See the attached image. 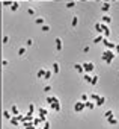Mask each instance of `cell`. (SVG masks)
Masks as SVG:
<instances>
[{
	"label": "cell",
	"instance_id": "obj_1",
	"mask_svg": "<svg viewBox=\"0 0 119 129\" xmlns=\"http://www.w3.org/2000/svg\"><path fill=\"white\" fill-rule=\"evenodd\" d=\"M94 69V66H92V64H84V70H88V72H90Z\"/></svg>",
	"mask_w": 119,
	"mask_h": 129
},
{
	"label": "cell",
	"instance_id": "obj_2",
	"mask_svg": "<svg viewBox=\"0 0 119 129\" xmlns=\"http://www.w3.org/2000/svg\"><path fill=\"white\" fill-rule=\"evenodd\" d=\"M83 109V103H77L76 105V111H82Z\"/></svg>",
	"mask_w": 119,
	"mask_h": 129
},
{
	"label": "cell",
	"instance_id": "obj_3",
	"mask_svg": "<svg viewBox=\"0 0 119 129\" xmlns=\"http://www.w3.org/2000/svg\"><path fill=\"white\" fill-rule=\"evenodd\" d=\"M12 114L18 115V108H17V106H12Z\"/></svg>",
	"mask_w": 119,
	"mask_h": 129
},
{
	"label": "cell",
	"instance_id": "obj_4",
	"mask_svg": "<svg viewBox=\"0 0 119 129\" xmlns=\"http://www.w3.org/2000/svg\"><path fill=\"white\" fill-rule=\"evenodd\" d=\"M11 123H12L14 126H17V124H18V118H11Z\"/></svg>",
	"mask_w": 119,
	"mask_h": 129
},
{
	"label": "cell",
	"instance_id": "obj_5",
	"mask_svg": "<svg viewBox=\"0 0 119 129\" xmlns=\"http://www.w3.org/2000/svg\"><path fill=\"white\" fill-rule=\"evenodd\" d=\"M17 8H18V3H14V5H12V9H14V11H15V9H17Z\"/></svg>",
	"mask_w": 119,
	"mask_h": 129
},
{
	"label": "cell",
	"instance_id": "obj_6",
	"mask_svg": "<svg viewBox=\"0 0 119 129\" xmlns=\"http://www.w3.org/2000/svg\"><path fill=\"white\" fill-rule=\"evenodd\" d=\"M3 115H5L6 118H9V112H8V111H5V112H3Z\"/></svg>",
	"mask_w": 119,
	"mask_h": 129
},
{
	"label": "cell",
	"instance_id": "obj_7",
	"mask_svg": "<svg viewBox=\"0 0 119 129\" xmlns=\"http://www.w3.org/2000/svg\"><path fill=\"white\" fill-rule=\"evenodd\" d=\"M44 129H50V124H48V123H45V126H44Z\"/></svg>",
	"mask_w": 119,
	"mask_h": 129
},
{
	"label": "cell",
	"instance_id": "obj_8",
	"mask_svg": "<svg viewBox=\"0 0 119 129\" xmlns=\"http://www.w3.org/2000/svg\"><path fill=\"white\" fill-rule=\"evenodd\" d=\"M96 2H100V0H96Z\"/></svg>",
	"mask_w": 119,
	"mask_h": 129
}]
</instances>
